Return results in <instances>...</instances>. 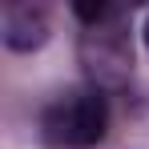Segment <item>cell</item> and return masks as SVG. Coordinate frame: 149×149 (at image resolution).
Returning <instances> with one entry per match:
<instances>
[{"instance_id":"6da1fadb","label":"cell","mask_w":149,"mask_h":149,"mask_svg":"<svg viewBox=\"0 0 149 149\" xmlns=\"http://www.w3.org/2000/svg\"><path fill=\"white\" fill-rule=\"evenodd\" d=\"M105 125H109L105 93L101 89H73L45 109L40 133L56 149H89L105 137Z\"/></svg>"},{"instance_id":"7a4b0ae2","label":"cell","mask_w":149,"mask_h":149,"mask_svg":"<svg viewBox=\"0 0 149 149\" xmlns=\"http://www.w3.org/2000/svg\"><path fill=\"white\" fill-rule=\"evenodd\" d=\"M81 65L93 77V89H117L133 73V45L125 32V12L85 24L81 32Z\"/></svg>"},{"instance_id":"3957f363","label":"cell","mask_w":149,"mask_h":149,"mask_svg":"<svg viewBox=\"0 0 149 149\" xmlns=\"http://www.w3.org/2000/svg\"><path fill=\"white\" fill-rule=\"evenodd\" d=\"M49 40V16L45 8H32V4H12L4 12V45L16 52L40 49Z\"/></svg>"},{"instance_id":"277c9868","label":"cell","mask_w":149,"mask_h":149,"mask_svg":"<svg viewBox=\"0 0 149 149\" xmlns=\"http://www.w3.org/2000/svg\"><path fill=\"white\" fill-rule=\"evenodd\" d=\"M145 45H149V24H145Z\"/></svg>"}]
</instances>
